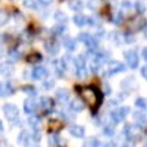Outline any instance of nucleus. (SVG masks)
<instances>
[{"mask_svg": "<svg viewBox=\"0 0 147 147\" xmlns=\"http://www.w3.org/2000/svg\"><path fill=\"white\" fill-rule=\"evenodd\" d=\"M80 88V87H78ZM80 91V96L81 99L87 102V105L91 107L93 112H97V109H99L100 103H102V97L99 94V91H97L94 87H82L78 90Z\"/></svg>", "mask_w": 147, "mask_h": 147, "instance_id": "nucleus-1", "label": "nucleus"}, {"mask_svg": "<svg viewBox=\"0 0 147 147\" xmlns=\"http://www.w3.org/2000/svg\"><path fill=\"white\" fill-rule=\"evenodd\" d=\"M78 38H80V41H82L85 46L88 47V50H96L97 49V40L94 38L93 35H90L87 32H81Z\"/></svg>", "mask_w": 147, "mask_h": 147, "instance_id": "nucleus-2", "label": "nucleus"}, {"mask_svg": "<svg viewBox=\"0 0 147 147\" xmlns=\"http://www.w3.org/2000/svg\"><path fill=\"white\" fill-rule=\"evenodd\" d=\"M128 112H129V109H128L127 106H125V107H119V109L113 110V112L110 113V118H112L113 124H119V122H122V121H124V118L128 115Z\"/></svg>", "mask_w": 147, "mask_h": 147, "instance_id": "nucleus-3", "label": "nucleus"}, {"mask_svg": "<svg viewBox=\"0 0 147 147\" xmlns=\"http://www.w3.org/2000/svg\"><path fill=\"white\" fill-rule=\"evenodd\" d=\"M3 112H5L6 119H9V121H15L18 118V107L15 105H10V103L5 105L3 106Z\"/></svg>", "mask_w": 147, "mask_h": 147, "instance_id": "nucleus-4", "label": "nucleus"}, {"mask_svg": "<svg viewBox=\"0 0 147 147\" xmlns=\"http://www.w3.org/2000/svg\"><path fill=\"white\" fill-rule=\"evenodd\" d=\"M46 49H47V52L50 53L52 56H56L59 53V50H60V46L55 40H49V41H46Z\"/></svg>", "mask_w": 147, "mask_h": 147, "instance_id": "nucleus-5", "label": "nucleus"}, {"mask_svg": "<svg viewBox=\"0 0 147 147\" xmlns=\"http://www.w3.org/2000/svg\"><path fill=\"white\" fill-rule=\"evenodd\" d=\"M125 57H127V63H128L129 68H137L138 66V56H137L136 52H128L125 55Z\"/></svg>", "mask_w": 147, "mask_h": 147, "instance_id": "nucleus-6", "label": "nucleus"}, {"mask_svg": "<svg viewBox=\"0 0 147 147\" xmlns=\"http://www.w3.org/2000/svg\"><path fill=\"white\" fill-rule=\"evenodd\" d=\"M47 77V69L44 66H35L32 71V78L34 80H43Z\"/></svg>", "mask_w": 147, "mask_h": 147, "instance_id": "nucleus-7", "label": "nucleus"}, {"mask_svg": "<svg viewBox=\"0 0 147 147\" xmlns=\"http://www.w3.org/2000/svg\"><path fill=\"white\" fill-rule=\"evenodd\" d=\"M40 107L44 110V113H49L50 110L53 109V100L52 99H47V97H43V99H40Z\"/></svg>", "mask_w": 147, "mask_h": 147, "instance_id": "nucleus-8", "label": "nucleus"}, {"mask_svg": "<svg viewBox=\"0 0 147 147\" xmlns=\"http://www.w3.org/2000/svg\"><path fill=\"white\" fill-rule=\"evenodd\" d=\"M122 71H125L124 63L116 62V60H112V62L109 63V74H118V72H122Z\"/></svg>", "mask_w": 147, "mask_h": 147, "instance_id": "nucleus-9", "label": "nucleus"}, {"mask_svg": "<svg viewBox=\"0 0 147 147\" xmlns=\"http://www.w3.org/2000/svg\"><path fill=\"white\" fill-rule=\"evenodd\" d=\"M69 132H71V136L74 137H77V138H82L85 136V129L81 127V125H72L69 128Z\"/></svg>", "mask_w": 147, "mask_h": 147, "instance_id": "nucleus-10", "label": "nucleus"}, {"mask_svg": "<svg viewBox=\"0 0 147 147\" xmlns=\"http://www.w3.org/2000/svg\"><path fill=\"white\" fill-rule=\"evenodd\" d=\"M35 109H37V103H35V100H31V99L25 100V103H24V110H25V113H28V115H34Z\"/></svg>", "mask_w": 147, "mask_h": 147, "instance_id": "nucleus-11", "label": "nucleus"}, {"mask_svg": "<svg viewBox=\"0 0 147 147\" xmlns=\"http://www.w3.org/2000/svg\"><path fill=\"white\" fill-rule=\"evenodd\" d=\"M124 136H125L127 140L132 141L134 138H136V128H134L132 125H127V127L124 128Z\"/></svg>", "mask_w": 147, "mask_h": 147, "instance_id": "nucleus-12", "label": "nucleus"}, {"mask_svg": "<svg viewBox=\"0 0 147 147\" xmlns=\"http://www.w3.org/2000/svg\"><path fill=\"white\" fill-rule=\"evenodd\" d=\"M56 97H57V100H60L62 103H66L69 100V93L65 88H60V90L56 91Z\"/></svg>", "mask_w": 147, "mask_h": 147, "instance_id": "nucleus-13", "label": "nucleus"}, {"mask_svg": "<svg viewBox=\"0 0 147 147\" xmlns=\"http://www.w3.org/2000/svg\"><path fill=\"white\" fill-rule=\"evenodd\" d=\"M53 65H55V68H56V71H57L59 75H63V72H65V69H66V62H65V59L56 60Z\"/></svg>", "mask_w": 147, "mask_h": 147, "instance_id": "nucleus-14", "label": "nucleus"}, {"mask_svg": "<svg viewBox=\"0 0 147 147\" xmlns=\"http://www.w3.org/2000/svg\"><path fill=\"white\" fill-rule=\"evenodd\" d=\"M84 109V103L81 100H72L71 102V110L72 112H81V110Z\"/></svg>", "mask_w": 147, "mask_h": 147, "instance_id": "nucleus-15", "label": "nucleus"}, {"mask_svg": "<svg viewBox=\"0 0 147 147\" xmlns=\"http://www.w3.org/2000/svg\"><path fill=\"white\" fill-rule=\"evenodd\" d=\"M63 46L68 49V50H75L77 49V41L71 38V37H66V38L63 40Z\"/></svg>", "mask_w": 147, "mask_h": 147, "instance_id": "nucleus-16", "label": "nucleus"}, {"mask_svg": "<svg viewBox=\"0 0 147 147\" xmlns=\"http://www.w3.org/2000/svg\"><path fill=\"white\" fill-rule=\"evenodd\" d=\"M69 7H71L72 10H77V12H80V10H82L84 3H82V0H72V2L69 3Z\"/></svg>", "mask_w": 147, "mask_h": 147, "instance_id": "nucleus-17", "label": "nucleus"}, {"mask_svg": "<svg viewBox=\"0 0 147 147\" xmlns=\"http://www.w3.org/2000/svg\"><path fill=\"white\" fill-rule=\"evenodd\" d=\"M28 124H30L31 128L38 129V127H40V119L37 118V116H34V115H30V118H28Z\"/></svg>", "mask_w": 147, "mask_h": 147, "instance_id": "nucleus-18", "label": "nucleus"}, {"mask_svg": "<svg viewBox=\"0 0 147 147\" xmlns=\"http://www.w3.org/2000/svg\"><path fill=\"white\" fill-rule=\"evenodd\" d=\"M30 138H31L30 132H28V131H22V132H21V136H19V138H18V141H19L21 144H28Z\"/></svg>", "mask_w": 147, "mask_h": 147, "instance_id": "nucleus-19", "label": "nucleus"}, {"mask_svg": "<svg viewBox=\"0 0 147 147\" xmlns=\"http://www.w3.org/2000/svg\"><path fill=\"white\" fill-rule=\"evenodd\" d=\"M84 68H85L84 56H77V59H75V69H84Z\"/></svg>", "mask_w": 147, "mask_h": 147, "instance_id": "nucleus-20", "label": "nucleus"}, {"mask_svg": "<svg viewBox=\"0 0 147 147\" xmlns=\"http://www.w3.org/2000/svg\"><path fill=\"white\" fill-rule=\"evenodd\" d=\"M55 19H56L59 24H65V22H66V15L63 13V12L57 10V12H55Z\"/></svg>", "mask_w": 147, "mask_h": 147, "instance_id": "nucleus-21", "label": "nucleus"}, {"mask_svg": "<svg viewBox=\"0 0 147 147\" xmlns=\"http://www.w3.org/2000/svg\"><path fill=\"white\" fill-rule=\"evenodd\" d=\"M40 60H41V55L40 53H31L28 56V62L30 63H38Z\"/></svg>", "mask_w": 147, "mask_h": 147, "instance_id": "nucleus-22", "label": "nucleus"}, {"mask_svg": "<svg viewBox=\"0 0 147 147\" xmlns=\"http://www.w3.org/2000/svg\"><path fill=\"white\" fill-rule=\"evenodd\" d=\"M134 7H136V10L138 12V13H143V12L146 10V3L143 2V0H137V2L134 3Z\"/></svg>", "mask_w": 147, "mask_h": 147, "instance_id": "nucleus-23", "label": "nucleus"}, {"mask_svg": "<svg viewBox=\"0 0 147 147\" xmlns=\"http://www.w3.org/2000/svg\"><path fill=\"white\" fill-rule=\"evenodd\" d=\"M74 24H75V25H78V27L85 25V16H82V15H75V16H74Z\"/></svg>", "mask_w": 147, "mask_h": 147, "instance_id": "nucleus-24", "label": "nucleus"}, {"mask_svg": "<svg viewBox=\"0 0 147 147\" xmlns=\"http://www.w3.org/2000/svg\"><path fill=\"white\" fill-rule=\"evenodd\" d=\"M0 72H2V74H5L6 77H9L10 74L13 72V68H12V65H9V63H7V65H3L2 68H0Z\"/></svg>", "mask_w": 147, "mask_h": 147, "instance_id": "nucleus-25", "label": "nucleus"}, {"mask_svg": "<svg viewBox=\"0 0 147 147\" xmlns=\"http://www.w3.org/2000/svg\"><path fill=\"white\" fill-rule=\"evenodd\" d=\"M134 118H136L140 124H146V122H147V115H144L141 112H136V113H134Z\"/></svg>", "mask_w": 147, "mask_h": 147, "instance_id": "nucleus-26", "label": "nucleus"}, {"mask_svg": "<svg viewBox=\"0 0 147 147\" xmlns=\"http://www.w3.org/2000/svg\"><path fill=\"white\" fill-rule=\"evenodd\" d=\"M62 127H63V125L60 124V121H52V122H50V131H55V132H56V131H59Z\"/></svg>", "mask_w": 147, "mask_h": 147, "instance_id": "nucleus-27", "label": "nucleus"}, {"mask_svg": "<svg viewBox=\"0 0 147 147\" xmlns=\"http://www.w3.org/2000/svg\"><path fill=\"white\" fill-rule=\"evenodd\" d=\"M24 6L28 9H37V0H24Z\"/></svg>", "mask_w": 147, "mask_h": 147, "instance_id": "nucleus-28", "label": "nucleus"}, {"mask_svg": "<svg viewBox=\"0 0 147 147\" xmlns=\"http://www.w3.org/2000/svg\"><path fill=\"white\" fill-rule=\"evenodd\" d=\"M105 136H106V137H113V136H115V128H113L112 125L105 127Z\"/></svg>", "mask_w": 147, "mask_h": 147, "instance_id": "nucleus-29", "label": "nucleus"}, {"mask_svg": "<svg viewBox=\"0 0 147 147\" xmlns=\"http://www.w3.org/2000/svg\"><path fill=\"white\" fill-rule=\"evenodd\" d=\"M53 30H55V34H63L66 27H65V24H59V25H56Z\"/></svg>", "mask_w": 147, "mask_h": 147, "instance_id": "nucleus-30", "label": "nucleus"}, {"mask_svg": "<svg viewBox=\"0 0 147 147\" xmlns=\"http://www.w3.org/2000/svg\"><path fill=\"white\" fill-rule=\"evenodd\" d=\"M7 57H9L10 62H15V60H18V59H19V53H18L16 50H12V52L7 55Z\"/></svg>", "mask_w": 147, "mask_h": 147, "instance_id": "nucleus-31", "label": "nucleus"}, {"mask_svg": "<svg viewBox=\"0 0 147 147\" xmlns=\"http://www.w3.org/2000/svg\"><path fill=\"white\" fill-rule=\"evenodd\" d=\"M6 22H7V13L5 10H0V27L5 25Z\"/></svg>", "mask_w": 147, "mask_h": 147, "instance_id": "nucleus-32", "label": "nucleus"}, {"mask_svg": "<svg viewBox=\"0 0 147 147\" xmlns=\"http://www.w3.org/2000/svg\"><path fill=\"white\" fill-rule=\"evenodd\" d=\"M97 146V140L96 138H88L84 143V147H96Z\"/></svg>", "mask_w": 147, "mask_h": 147, "instance_id": "nucleus-33", "label": "nucleus"}, {"mask_svg": "<svg viewBox=\"0 0 147 147\" xmlns=\"http://www.w3.org/2000/svg\"><path fill=\"white\" fill-rule=\"evenodd\" d=\"M136 106L144 109V107H147V102H146L144 99H137V100H136Z\"/></svg>", "mask_w": 147, "mask_h": 147, "instance_id": "nucleus-34", "label": "nucleus"}, {"mask_svg": "<svg viewBox=\"0 0 147 147\" xmlns=\"http://www.w3.org/2000/svg\"><path fill=\"white\" fill-rule=\"evenodd\" d=\"M99 68H100V63L97 62V60H93V62L90 63V69L93 72H97V71H99Z\"/></svg>", "mask_w": 147, "mask_h": 147, "instance_id": "nucleus-35", "label": "nucleus"}, {"mask_svg": "<svg viewBox=\"0 0 147 147\" xmlns=\"http://www.w3.org/2000/svg\"><path fill=\"white\" fill-rule=\"evenodd\" d=\"M75 72H77V77H78V78H85V75H87V71H85V68H84V69H75Z\"/></svg>", "mask_w": 147, "mask_h": 147, "instance_id": "nucleus-36", "label": "nucleus"}, {"mask_svg": "<svg viewBox=\"0 0 147 147\" xmlns=\"http://www.w3.org/2000/svg\"><path fill=\"white\" fill-rule=\"evenodd\" d=\"M31 138H32L34 141H40V140H41V134H40V131H38V129H35Z\"/></svg>", "mask_w": 147, "mask_h": 147, "instance_id": "nucleus-37", "label": "nucleus"}, {"mask_svg": "<svg viewBox=\"0 0 147 147\" xmlns=\"http://www.w3.org/2000/svg\"><path fill=\"white\" fill-rule=\"evenodd\" d=\"M24 91H25L27 94H30V96H34L35 94V88L31 87V85H30V87H24Z\"/></svg>", "mask_w": 147, "mask_h": 147, "instance_id": "nucleus-38", "label": "nucleus"}, {"mask_svg": "<svg viewBox=\"0 0 147 147\" xmlns=\"http://www.w3.org/2000/svg\"><path fill=\"white\" fill-rule=\"evenodd\" d=\"M53 85H55V81H53V80L46 81V82H44V88H46V90H50V88H53Z\"/></svg>", "mask_w": 147, "mask_h": 147, "instance_id": "nucleus-39", "label": "nucleus"}, {"mask_svg": "<svg viewBox=\"0 0 147 147\" xmlns=\"http://www.w3.org/2000/svg\"><path fill=\"white\" fill-rule=\"evenodd\" d=\"M38 3H40L41 6L46 7V6H49V5H52V3H53V0H38Z\"/></svg>", "mask_w": 147, "mask_h": 147, "instance_id": "nucleus-40", "label": "nucleus"}, {"mask_svg": "<svg viewBox=\"0 0 147 147\" xmlns=\"http://www.w3.org/2000/svg\"><path fill=\"white\" fill-rule=\"evenodd\" d=\"M121 21H122V13H118L116 15V19H113V22L115 24H121Z\"/></svg>", "mask_w": 147, "mask_h": 147, "instance_id": "nucleus-41", "label": "nucleus"}, {"mask_svg": "<svg viewBox=\"0 0 147 147\" xmlns=\"http://www.w3.org/2000/svg\"><path fill=\"white\" fill-rule=\"evenodd\" d=\"M122 7H124V9H129L131 7V3L128 2V0H125V2L122 3Z\"/></svg>", "mask_w": 147, "mask_h": 147, "instance_id": "nucleus-42", "label": "nucleus"}, {"mask_svg": "<svg viewBox=\"0 0 147 147\" xmlns=\"http://www.w3.org/2000/svg\"><path fill=\"white\" fill-rule=\"evenodd\" d=\"M57 140H59V138H57V136H52V137H50V144H56V143H57Z\"/></svg>", "mask_w": 147, "mask_h": 147, "instance_id": "nucleus-43", "label": "nucleus"}, {"mask_svg": "<svg viewBox=\"0 0 147 147\" xmlns=\"http://www.w3.org/2000/svg\"><path fill=\"white\" fill-rule=\"evenodd\" d=\"M141 74H143V77L147 80V66H144V68L141 69Z\"/></svg>", "mask_w": 147, "mask_h": 147, "instance_id": "nucleus-44", "label": "nucleus"}, {"mask_svg": "<svg viewBox=\"0 0 147 147\" xmlns=\"http://www.w3.org/2000/svg\"><path fill=\"white\" fill-rule=\"evenodd\" d=\"M96 147H109V144H106V143H99L97 141V146Z\"/></svg>", "mask_w": 147, "mask_h": 147, "instance_id": "nucleus-45", "label": "nucleus"}, {"mask_svg": "<svg viewBox=\"0 0 147 147\" xmlns=\"http://www.w3.org/2000/svg\"><path fill=\"white\" fill-rule=\"evenodd\" d=\"M143 57L147 60V47H144V49H143Z\"/></svg>", "mask_w": 147, "mask_h": 147, "instance_id": "nucleus-46", "label": "nucleus"}, {"mask_svg": "<svg viewBox=\"0 0 147 147\" xmlns=\"http://www.w3.org/2000/svg\"><path fill=\"white\" fill-rule=\"evenodd\" d=\"M105 93H110V90H109V87H107V85L105 87Z\"/></svg>", "mask_w": 147, "mask_h": 147, "instance_id": "nucleus-47", "label": "nucleus"}, {"mask_svg": "<svg viewBox=\"0 0 147 147\" xmlns=\"http://www.w3.org/2000/svg\"><path fill=\"white\" fill-rule=\"evenodd\" d=\"M3 131V124H2V121H0V132Z\"/></svg>", "mask_w": 147, "mask_h": 147, "instance_id": "nucleus-48", "label": "nucleus"}, {"mask_svg": "<svg viewBox=\"0 0 147 147\" xmlns=\"http://www.w3.org/2000/svg\"><path fill=\"white\" fill-rule=\"evenodd\" d=\"M122 147H132V146H131V144L128 143V144H124V146H122Z\"/></svg>", "mask_w": 147, "mask_h": 147, "instance_id": "nucleus-49", "label": "nucleus"}, {"mask_svg": "<svg viewBox=\"0 0 147 147\" xmlns=\"http://www.w3.org/2000/svg\"><path fill=\"white\" fill-rule=\"evenodd\" d=\"M2 55H3V50H2V47H0V57H2Z\"/></svg>", "mask_w": 147, "mask_h": 147, "instance_id": "nucleus-50", "label": "nucleus"}, {"mask_svg": "<svg viewBox=\"0 0 147 147\" xmlns=\"http://www.w3.org/2000/svg\"><path fill=\"white\" fill-rule=\"evenodd\" d=\"M144 147H147V144H146V146H144Z\"/></svg>", "mask_w": 147, "mask_h": 147, "instance_id": "nucleus-51", "label": "nucleus"}]
</instances>
